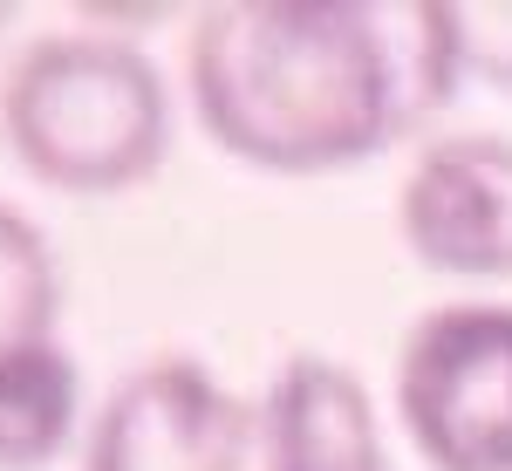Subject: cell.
Wrapping results in <instances>:
<instances>
[{
    "label": "cell",
    "mask_w": 512,
    "mask_h": 471,
    "mask_svg": "<svg viewBox=\"0 0 512 471\" xmlns=\"http://www.w3.org/2000/svg\"><path fill=\"white\" fill-rule=\"evenodd\" d=\"M465 76L437 0H226L192 28V110L260 171H349L417 137Z\"/></svg>",
    "instance_id": "obj_1"
},
{
    "label": "cell",
    "mask_w": 512,
    "mask_h": 471,
    "mask_svg": "<svg viewBox=\"0 0 512 471\" xmlns=\"http://www.w3.org/2000/svg\"><path fill=\"white\" fill-rule=\"evenodd\" d=\"M0 137L48 192H130L164 164L171 96L117 35H48L0 82Z\"/></svg>",
    "instance_id": "obj_2"
},
{
    "label": "cell",
    "mask_w": 512,
    "mask_h": 471,
    "mask_svg": "<svg viewBox=\"0 0 512 471\" xmlns=\"http://www.w3.org/2000/svg\"><path fill=\"white\" fill-rule=\"evenodd\" d=\"M396 417L431 471H512V308H431L396 355Z\"/></svg>",
    "instance_id": "obj_3"
},
{
    "label": "cell",
    "mask_w": 512,
    "mask_h": 471,
    "mask_svg": "<svg viewBox=\"0 0 512 471\" xmlns=\"http://www.w3.org/2000/svg\"><path fill=\"white\" fill-rule=\"evenodd\" d=\"M260 410L239 403L205 362L158 355L103 396L82 471H246Z\"/></svg>",
    "instance_id": "obj_4"
},
{
    "label": "cell",
    "mask_w": 512,
    "mask_h": 471,
    "mask_svg": "<svg viewBox=\"0 0 512 471\" xmlns=\"http://www.w3.org/2000/svg\"><path fill=\"white\" fill-rule=\"evenodd\" d=\"M403 246L451 280H512V137L465 130L417 151L396 198Z\"/></svg>",
    "instance_id": "obj_5"
},
{
    "label": "cell",
    "mask_w": 512,
    "mask_h": 471,
    "mask_svg": "<svg viewBox=\"0 0 512 471\" xmlns=\"http://www.w3.org/2000/svg\"><path fill=\"white\" fill-rule=\"evenodd\" d=\"M260 471H390L369 390L328 355H287L260 403Z\"/></svg>",
    "instance_id": "obj_6"
},
{
    "label": "cell",
    "mask_w": 512,
    "mask_h": 471,
    "mask_svg": "<svg viewBox=\"0 0 512 471\" xmlns=\"http://www.w3.org/2000/svg\"><path fill=\"white\" fill-rule=\"evenodd\" d=\"M76 410H82V376L55 342L7 355L0 362V471L55 465L62 444L76 437Z\"/></svg>",
    "instance_id": "obj_7"
},
{
    "label": "cell",
    "mask_w": 512,
    "mask_h": 471,
    "mask_svg": "<svg viewBox=\"0 0 512 471\" xmlns=\"http://www.w3.org/2000/svg\"><path fill=\"white\" fill-rule=\"evenodd\" d=\"M55 328V260L35 219L0 205V362L48 342Z\"/></svg>",
    "instance_id": "obj_8"
},
{
    "label": "cell",
    "mask_w": 512,
    "mask_h": 471,
    "mask_svg": "<svg viewBox=\"0 0 512 471\" xmlns=\"http://www.w3.org/2000/svg\"><path fill=\"white\" fill-rule=\"evenodd\" d=\"M7 14H14V7H7V0H0V28H7Z\"/></svg>",
    "instance_id": "obj_9"
}]
</instances>
